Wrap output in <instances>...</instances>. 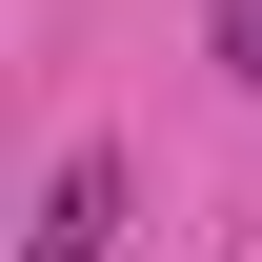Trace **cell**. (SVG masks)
<instances>
[{"mask_svg": "<svg viewBox=\"0 0 262 262\" xmlns=\"http://www.w3.org/2000/svg\"><path fill=\"white\" fill-rule=\"evenodd\" d=\"M101 242H121V162L81 141V162L40 182V242H20V262H101Z\"/></svg>", "mask_w": 262, "mask_h": 262, "instance_id": "obj_1", "label": "cell"}, {"mask_svg": "<svg viewBox=\"0 0 262 262\" xmlns=\"http://www.w3.org/2000/svg\"><path fill=\"white\" fill-rule=\"evenodd\" d=\"M222 61H242V81H262V0H222Z\"/></svg>", "mask_w": 262, "mask_h": 262, "instance_id": "obj_2", "label": "cell"}]
</instances>
